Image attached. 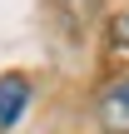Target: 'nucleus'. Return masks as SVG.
<instances>
[{"mask_svg":"<svg viewBox=\"0 0 129 134\" xmlns=\"http://www.w3.org/2000/svg\"><path fill=\"white\" fill-rule=\"evenodd\" d=\"M114 45H119V50H129V10L114 20Z\"/></svg>","mask_w":129,"mask_h":134,"instance_id":"20e7f679","label":"nucleus"},{"mask_svg":"<svg viewBox=\"0 0 129 134\" xmlns=\"http://www.w3.org/2000/svg\"><path fill=\"white\" fill-rule=\"evenodd\" d=\"M94 5H99V0H65V10L75 15V25H80V20H85V15H89Z\"/></svg>","mask_w":129,"mask_h":134,"instance_id":"7ed1b4c3","label":"nucleus"},{"mask_svg":"<svg viewBox=\"0 0 129 134\" xmlns=\"http://www.w3.org/2000/svg\"><path fill=\"white\" fill-rule=\"evenodd\" d=\"M94 119H99V129H104V134H129V75H124V80H114V85L99 94Z\"/></svg>","mask_w":129,"mask_h":134,"instance_id":"f257e3e1","label":"nucleus"},{"mask_svg":"<svg viewBox=\"0 0 129 134\" xmlns=\"http://www.w3.org/2000/svg\"><path fill=\"white\" fill-rule=\"evenodd\" d=\"M25 104H30V80L25 75H0V129L20 124Z\"/></svg>","mask_w":129,"mask_h":134,"instance_id":"f03ea898","label":"nucleus"}]
</instances>
